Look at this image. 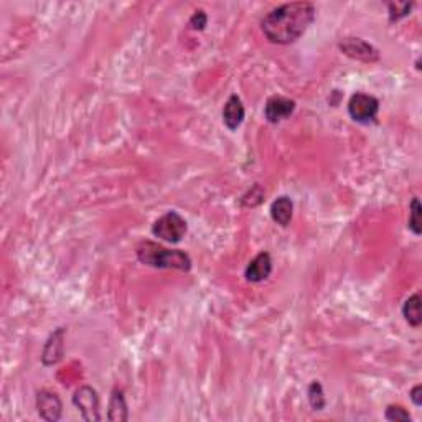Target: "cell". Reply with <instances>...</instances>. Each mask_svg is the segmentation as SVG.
I'll list each match as a JSON object with an SVG mask.
<instances>
[{
    "instance_id": "obj_20",
    "label": "cell",
    "mask_w": 422,
    "mask_h": 422,
    "mask_svg": "<svg viewBox=\"0 0 422 422\" xmlns=\"http://www.w3.org/2000/svg\"><path fill=\"white\" fill-rule=\"evenodd\" d=\"M409 396H411V401L414 402V406H417V407L422 406V386L421 385L412 388Z\"/></svg>"
},
{
    "instance_id": "obj_4",
    "label": "cell",
    "mask_w": 422,
    "mask_h": 422,
    "mask_svg": "<svg viewBox=\"0 0 422 422\" xmlns=\"http://www.w3.org/2000/svg\"><path fill=\"white\" fill-rule=\"evenodd\" d=\"M350 117L358 124H369L376 121L379 111V101L374 96L364 93H355L348 101Z\"/></svg>"
},
{
    "instance_id": "obj_11",
    "label": "cell",
    "mask_w": 422,
    "mask_h": 422,
    "mask_svg": "<svg viewBox=\"0 0 422 422\" xmlns=\"http://www.w3.org/2000/svg\"><path fill=\"white\" fill-rule=\"evenodd\" d=\"M244 116H246V111L241 98L236 96V94L230 96L221 112L223 124H225L230 131H236L241 124H243Z\"/></svg>"
},
{
    "instance_id": "obj_7",
    "label": "cell",
    "mask_w": 422,
    "mask_h": 422,
    "mask_svg": "<svg viewBox=\"0 0 422 422\" xmlns=\"http://www.w3.org/2000/svg\"><path fill=\"white\" fill-rule=\"evenodd\" d=\"M37 412L46 422H56L63 414V402L60 396L50 390H41L37 395Z\"/></svg>"
},
{
    "instance_id": "obj_2",
    "label": "cell",
    "mask_w": 422,
    "mask_h": 422,
    "mask_svg": "<svg viewBox=\"0 0 422 422\" xmlns=\"http://www.w3.org/2000/svg\"><path fill=\"white\" fill-rule=\"evenodd\" d=\"M137 259L142 264L155 269H175L187 272L192 269V259L187 253L178 249H167L154 241H142L136 248Z\"/></svg>"
},
{
    "instance_id": "obj_19",
    "label": "cell",
    "mask_w": 422,
    "mask_h": 422,
    "mask_svg": "<svg viewBox=\"0 0 422 422\" xmlns=\"http://www.w3.org/2000/svg\"><path fill=\"white\" fill-rule=\"evenodd\" d=\"M206 23H208V17H206L205 11H197L192 15V18H190L188 25L192 27L193 30H200L202 32V30H205Z\"/></svg>"
},
{
    "instance_id": "obj_18",
    "label": "cell",
    "mask_w": 422,
    "mask_h": 422,
    "mask_svg": "<svg viewBox=\"0 0 422 422\" xmlns=\"http://www.w3.org/2000/svg\"><path fill=\"white\" fill-rule=\"evenodd\" d=\"M385 417L391 422H411L412 421V417L409 412H407V409H404L402 406H396V404H391L386 407Z\"/></svg>"
},
{
    "instance_id": "obj_6",
    "label": "cell",
    "mask_w": 422,
    "mask_h": 422,
    "mask_svg": "<svg viewBox=\"0 0 422 422\" xmlns=\"http://www.w3.org/2000/svg\"><path fill=\"white\" fill-rule=\"evenodd\" d=\"M338 46L345 55L353 60L364 61V63H374V61L379 60V51L373 45H369L368 41L362 40V38H343Z\"/></svg>"
},
{
    "instance_id": "obj_8",
    "label": "cell",
    "mask_w": 422,
    "mask_h": 422,
    "mask_svg": "<svg viewBox=\"0 0 422 422\" xmlns=\"http://www.w3.org/2000/svg\"><path fill=\"white\" fill-rule=\"evenodd\" d=\"M296 111V101L284 96H272L268 99L264 106V117L271 124H277L284 119H289Z\"/></svg>"
},
{
    "instance_id": "obj_9",
    "label": "cell",
    "mask_w": 422,
    "mask_h": 422,
    "mask_svg": "<svg viewBox=\"0 0 422 422\" xmlns=\"http://www.w3.org/2000/svg\"><path fill=\"white\" fill-rule=\"evenodd\" d=\"M271 272H272L271 254L263 251V253H259L254 259L249 261L248 268H246L244 271V277L248 282L259 284V282H264L265 279L271 276Z\"/></svg>"
},
{
    "instance_id": "obj_12",
    "label": "cell",
    "mask_w": 422,
    "mask_h": 422,
    "mask_svg": "<svg viewBox=\"0 0 422 422\" xmlns=\"http://www.w3.org/2000/svg\"><path fill=\"white\" fill-rule=\"evenodd\" d=\"M107 419L112 422H126L129 419V409H127V402L122 390H112L111 400H109Z\"/></svg>"
},
{
    "instance_id": "obj_10",
    "label": "cell",
    "mask_w": 422,
    "mask_h": 422,
    "mask_svg": "<svg viewBox=\"0 0 422 422\" xmlns=\"http://www.w3.org/2000/svg\"><path fill=\"white\" fill-rule=\"evenodd\" d=\"M65 353V329H56L53 334L50 335V338L46 340L44 353H41V363L45 367H53L58 362H61Z\"/></svg>"
},
{
    "instance_id": "obj_15",
    "label": "cell",
    "mask_w": 422,
    "mask_h": 422,
    "mask_svg": "<svg viewBox=\"0 0 422 422\" xmlns=\"http://www.w3.org/2000/svg\"><path fill=\"white\" fill-rule=\"evenodd\" d=\"M307 400H309V404L314 411H324V407L327 404L325 400V393H324V386H322L320 381H312L309 390H307Z\"/></svg>"
},
{
    "instance_id": "obj_1",
    "label": "cell",
    "mask_w": 422,
    "mask_h": 422,
    "mask_svg": "<svg viewBox=\"0 0 422 422\" xmlns=\"http://www.w3.org/2000/svg\"><path fill=\"white\" fill-rule=\"evenodd\" d=\"M315 13V7L310 2L282 4L261 20V28L271 44L291 45L312 25Z\"/></svg>"
},
{
    "instance_id": "obj_16",
    "label": "cell",
    "mask_w": 422,
    "mask_h": 422,
    "mask_svg": "<svg viewBox=\"0 0 422 422\" xmlns=\"http://www.w3.org/2000/svg\"><path fill=\"white\" fill-rule=\"evenodd\" d=\"M421 213H422L421 202L419 198L414 197L409 205V221H407V228H409L411 233H414L416 236L421 235Z\"/></svg>"
},
{
    "instance_id": "obj_3",
    "label": "cell",
    "mask_w": 422,
    "mask_h": 422,
    "mask_svg": "<svg viewBox=\"0 0 422 422\" xmlns=\"http://www.w3.org/2000/svg\"><path fill=\"white\" fill-rule=\"evenodd\" d=\"M187 221L178 215L177 211H167L159 218L152 226V235L155 238L165 241V243L177 244L187 235Z\"/></svg>"
},
{
    "instance_id": "obj_21",
    "label": "cell",
    "mask_w": 422,
    "mask_h": 422,
    "mask_svg": "<svg viewBox=\"0 0 422 422\" xmlns=\"http://www.w3.org/2000/svg\"><path fill=\"white\" fill-rule=\"evenodd\" d=\"M416 68H417V70H421V61H419V60L416 61Z\"/></svg>"
},
{
    "instance_id": "obj_5",
    "label": "cell",
    "mask_w": 422,
    "mask_h": 422,
    "mask_svg": "<svg viewBox=\"0 0 422 422\" xmlns=\"http://www.w3.org/2000/svg\"><path fill=\"white\" fill-rule=\"evenodd\" d=\"M73 404L84 421L98 422L101 421V409H99V396L94 388L84 385L79 386L73 395Z\"/></svg>"
},
{
    "instance_id": "obj_17",
    "label": "cell",
    "mask_w": 422,
    "mask_h": 422,
    "mask_svg": "<svg viewBox=\"0 0 422 422\" xmlns=\"http://www.w3.org/2000/svg\"><path fill=\"white\" fill-rule=\"evenodd\" d=\"M414 4L409 2H391L388 4V8H390V20L391 22H397L401 18L407 17L411 13V8Z\"/></svg>"
},
{
    "instance_id": "obj_13",
    "label": "cell",
    "mask_w": 422,
    "mask_h": 422,
    "mask_svg": "<svg viewBox=\"0 0 422 422\" xmlns=\"http://www.w3.org/2000/svg\"><path fill=\"white\" fill-rule=\"evenodd\" d=\"M292 215H294V203L291 198L282 195V197H279L277 200L272 202L271 218H272V221L277 223L279 226L286 228L291 225Z\"/></svg>"
},
{
    "instance_id": "obj_14",
    "label": "cell",
    "mask_w": 422,
    "mask_h": 422,
    "mask_svg": "<svg viewBox=\"0 0 422 422\" xmlns=\"http://www.w3.org/2000/svg\"><path fill=\"white\" fill-rule=\"evenodd\" d=\"M402 317H404V320L412 327V329H419L422 324L419 294H414V296L406 298V302L402 303Z\"/></svg>"
}]
</instances>
